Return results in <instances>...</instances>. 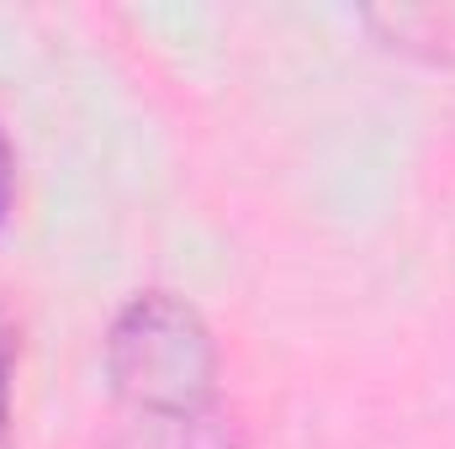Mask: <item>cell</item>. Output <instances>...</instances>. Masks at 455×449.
Masks as SVG:
<instances>
[{"mask_svg": "<svg viewBox=\"0 0 455 449\" xmlns=\"http://www.w3.org/2000/svg\"><path fill=\"white\" fill-rule=\"evenodd\" d=\"M11 143H5V132H0V217H5V207H11Z\"/></svg>", "mask_w": 455, "mask_h": 449, "instance_id": "cell-2", "label": "cell"}, {"mask_svg": "<svg viewBox=\"0 0 455 449\" xmlns=\"http://www.w3.org/2000/svg\"><path fill=\"white\" fill-rule=\"evenodd\" d=\"M5 375H11V343H5V328H0V445H5Z\"/></svg>", "mask_w": 455, "mask_h": 449, "instance_id": "cell-3", "label": "cell"}, {"mask_svg": "<svg viewBox=\"0 0 455 449\" xmlns=\"http://www.w3.org/2000/svg\"><path fill=\"white\" fill-rule=\"evenodd\" d=\"M112 375L132 402L186 418L212 386L207 328L191 307L170 296H143L122 312L112 334Z\"/></svg>", "mask_w": 455, "mask_h": 449, "instance_id": "cell-1", "label": "cell"}]
</instances>
